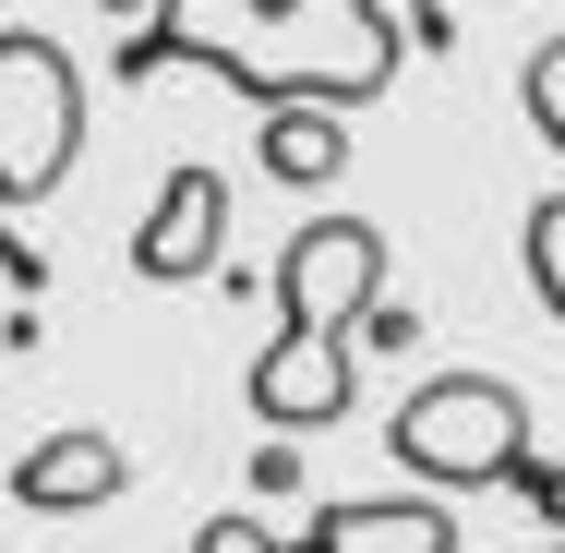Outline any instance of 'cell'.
<instances>
[{"label":"cell","instance_id":"6","mask_svg":"<svg viewBox=\"0 0 565 553\" xmlns=\"http://www.w3.org/2000/svg\"><path fill=\"white\" fill-rule=\"evenodd\" d=\"M349 385H361V361H349V337H265L253 349V422L265 434H326V422H349Z\"/></svg>","mask_w":565,"mask_h":553},{"label":"cell","instance_id":"18","mask_svg":"<svg viewBox=\"0 0 565 553\" xmlns=\"http://www.w3.org/2000/svg\"><path fill=\"white\" fill-rule=\"evenodd\" d=\"M554 553H565V542H554Z\"/></svg>","mask_w":565,"mask_h":553},{"label":"cell","instance_id":"17","mask_svg":"<svg viewBox=\"0 0 565 553\" xmlns=\"http://www.w3.org/2000/svg\"><path fill=\"white\" fill-rule=\"evenodd\" d=\"M97 12H109V24H132V36L157 24V0H97Z\"/></svg>","mask_w":565,"mask_h":553},{"label":"cell","instance_id":"7","mask_svg":"<svg viewBox=\"0 0 565 553\" xmlns=\"http://www.w3.org/2000/svg\"><path fill=\"white\" fill-rule=\"evenodd\" d=\"M120 481H132V457H120L97 422H61V434H36L12 457V506H24V518H85V506H109Z\"/></svg>","mask_w":565,"mask_h":553},{"label":"cell","instance_id":"4","mask_svg":"<svg viewBox=\"0 0 565 553\" xmlns=\"http://www.w3.org/2000/svg\"><path fill=\"white\" fill-rule=\"evenodd\" d=\"M385 301V228L373 217H313L277 253V326L289 337H349Z\"/></svg>","mask_w":565,"mask_h":553},{"label":"cell","instance_id":"1","mask_svg":"<svg viewBox=\"0 0 565 553\" xmlns=\"http://www.w3.org/2000/svg\"><path fill=\"white\" fill-rule=\"evenodd\" d=\"M169 61L228 73L253 109H361L397 85V36L385 24H313V0H157V24L109 49V85H145Z\"/></svg>","mask_w":565,"mask_h":553},{"label":"cell","instance_id":"12","mask_svg":"<svg viewBox=\"0 0 565 553\" xmlns=\"http://www.w3.org/2000/svg\"><path fill=\"white\" fill-rule=\"evenodd\" d=\"M277 542H289V530H265L253 506H228V518H205V530H193V553H277Z\"/></svg>","mask_w":565,"mask_h":553},{"label":"cell","instance_id":"2","mask_svg":"<svg viewBox=\"0 0 565 553\" xmlns=\"http://www.w3.org/2000/svg\"><path fill=\"white\" fill-rule=\"evenodd\" d=\"M385 457L422 481V493H469V481H518L530 469V397L505 373H434L397 397Z\"/></svg>","mask_w":565,"mask_h":553},{"label":"cell","instance_id":"9","mask_svg":"<svg viewBox=\"0 0 565 553\" xmlns=\"http://www.w3.org/2000/svg\"><path fill=\"white\" fill-rule=\"evenodd\" d=\"M265 169L289 181V193H313V181H338L349 169V109H265Z\"/></svg>","mask_w":565,"mask_h":553},{"label":"cell","instance_id":"14","mask_svg":"<svg viewBox=\"0 0 565 553\" xmlns=\"http://www.w3.org/2000/svg\"><path fill=\"white\" fill-rule=\"evenodd\" d=\"M289 481H301V445H289V434L253 445V493H289Z\"/></svg>","mask_w":565,"mask_h":553},{"label":"cell","instance_id":"16","mask_svg":"<svg viewBox=\"0 0 565 553\" xmlns=\"http://www.w3.org/2000/svg\"><path fill=\"white\" fill-rule=\"evenodd\" d=\"M0 265H12V289H36V277H49V253H36V241H12V217H0Z\"/></svg>","mask_w":565,"mask_h":553},{"label":"cell","instance_id":"5","mask_svg":"<svg viewBox=\"0 0 565 553\" xmlns=\"http://www.w3.org/2000/svg\"><path fill=\"white\" fill-rule=\"evenodd\" d=\"M228 253V181L205 157H181L169 181H157V205L132 228V277H157V289H193V277H217Z\"/></svg>","mask_w":565,"mask_h":553},{"label":"cell","instance_id":"3","mask_svg":"<svg viewBox=\"0 0 565 553\" xmlns=\"http://www.w3.org/2000/svg\"><path fill=\"white\" fill-rule=\"evenodd\" d=\"M85 157V73L61 36L36 24H0V217L12 205H49Z\"/></svg>","mask_w":565,"mask_h":553},{"label":"cell","instance_id":"11","mask_svg":"<svg viewBox=\"0 0 565 553\" xmlns=\"http://www.w3.org/2000/svg\"><path fill=\"white\" fill-rule=\"evenodd\" d=\"M530 289H542V313L565 326V193L530 205Z\"/></svg>","mask_w":565,"mask_h":553},{"label":"cell","instance_id":"13","mask_svg":"<svg viewBox=\"0 0 565 553\" xmlns=\"http://www.w3.org/2000/svg\"><path fill=\"white\" fill-rule=\"evenodd\" d=\"M349 349H422V313H409V301H373V313L349 326Z\"/></svg>","mask_w":565,"mask_h":553},{"label":"cell","instance_id":"10","mask_svg":"<svg viewBox=\"0 0 565 553\" xmlns=\"http://www.w3.org/2000/svg\"><path fill=\"white\" fill-rule=\"evenodd\" d=\"M518 109H530V132L565 157V36H542V49H530V73H518Z\"/></svg>","mask_w":565,"mask_h":553},{"label":"cell","instance_id":"8","mask_svg":"<svg viewBox=\"0 0 565 553\" xmlns=\"http://www.w3.org/2000/svg\"><path fill=\"white\" fill-rule=\"evenodd\" d=\"M277 553H457V518H446V493H349L313 530H289Z\"/></svg>","mask_w":565,"mask_h":553},{"label":"cell","instance_id":"15","mask_svg":"<svg viewBox=\"0 0 565 553\" xmlns=\"http://www.w3.org/2000/svg\"><path fill=\"white\" fill-rule=\"evenodd\" d=\"M518 493L542 506V530H565V469H542V457H530V469H518Z\"/></svg>","mask_w":565,"mask_h":553}]
</instances>
